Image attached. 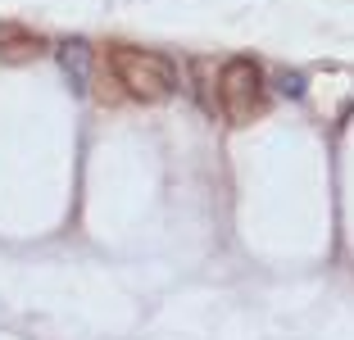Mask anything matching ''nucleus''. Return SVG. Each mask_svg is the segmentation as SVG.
Wrapping results in <instances>:
<instances>
[{
  "instance_id": "f257e3e1",
  "label": "nucleus",
  "mask_w": 354,
  "mask_h": 340,
  "mask_svg": "<svg viewBox=\"0 0 354 340\" xmlns=\"http://www.w3.org/2000/svg\"><path fill=\"white\" fill-rule=\"evenodd\" d=\"M109 64H114L118 86H127V95H136V100H164V95L177 91V68L155 50H127V46H118L109 55Z\"/></svg>"
},
{
  "instance_id": "20e7f679",
  "label": "nucleus",
  "mask_w": 354,
  "mask_h": 340,
  "mask_svg": "<svg viewBox=\"0 0 354 340\" xmlns=\"http://www.w3.org/2000/svg\"><path fill=\"white\" fill-rule=\"evenodd\" d=\"M0 55H5V59L41 55V37H28V32H19V28H0Z\"/></svg>"
},
{
  "instance_id": "f03ea898",
  "label": "nucleus",
  "mask_w": 354,
  "mask_h": 340,
  "mask_svg": "<svg viewBox=\"0 0 354 340\" xmlns=\"http://www.w3.org/2000/svg\"><path fill=\"white\" fill-rule=\"evenodd\" d=\"M218 109L227 123H250L263 113V73L250 59H227L218 73Z\"/></svg>"
},
{
  "instance_id": "39448f33",
  "label": "nucleus",
  "mask_w": 354,
  "mask_h": 340,
  "mask_svg": "<svg viewBox=\"0 0 354 340\" xmlns=\"http://www.w3.org/2000/svg\"><path fill=\"white\" fill-rule=\"evenodd\" d=\"M277 91L281 95H304V77H300V73H281V77H277Z\"/></svg>"
},
{
  "instance_id": "7ed1b4c3",
  "label": "nucleus",
  "mask_w": 354,
  "mask_h": 340,
  "mask_svg": "<svg viewBox=\"0 0 354 340\" xmlns=\"http://www.w3.org/2000/svg\"><path fill=\"white\" fill-rule=\"evenodd\" d=\"M59 68H64V77H68V86H73V95H86V86H91V46L86 41H64L59 46Z\"/></svg>"
}]
</instances>
